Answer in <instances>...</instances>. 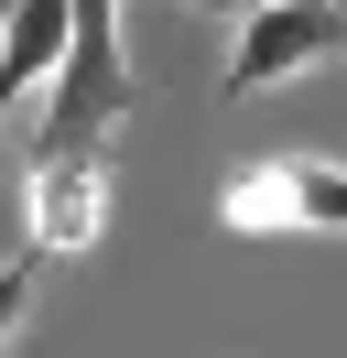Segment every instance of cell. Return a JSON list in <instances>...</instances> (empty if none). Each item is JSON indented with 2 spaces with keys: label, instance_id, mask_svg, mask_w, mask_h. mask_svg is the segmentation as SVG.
I'll list each match as a JSON object with an SVG mask.
<instances>
[{
  "label": "cell",
  "instance_id": "8992f818",
  "mask_svg": "<svg viewBox=\"0 0 347 358\" xmlns=\"http://www.w3.org/2000/svg\"><path fill=\"white\" fill-rule=\"evenodd\" d=\"M22 315H33V261H0V348H11Z\"/></svg>",
  "mask_w": 347,
  "mask_h": 358
},
{
  "label": "cell",
  "instance_id": "6da1fadb",
  "mask_svg": "<svg viewBox=\"0 0 347 358\" xmlns=\"http://www.w3.org/2000/svg\"><path fill=\"white\" fill-rule=\"evenodd\" d=\"M43 120H33V163L43 152H108L130 120V55H120V0H65V66L43 76Z\"/></svg>",
  "mask_w": 347,
  "mask_h": 358
},
{
  "label": "cell",
  "instance_id": "52a82bcc",
  "mask_svg": "<svg viewBox=\"0 0 347 358\" xmlns=\"http://www.w3.org/2000/svg\"><path fill=\"white\" fill-rule=\"evenodd\" d=\"M174 11H228V22H239V11H260V0H174Z\"/></svg>",
  "mask_w": 347,
  "mask_h": 358
},
{
  "label": "cell",
  "instance_id": "3957f363",
  "mask_svg": "<svg viewBox=\"0 0 347 358\" xmlns=\"http://www.w3.org/2000/svg\"><path fill=\"white\" fill-rule=\"evenodd\" d=\"M325 55H347V0H260V11H239V44H228V66H217V87L260 98V87H282V76L325 66Z\"/></svg>",
  "mask_w": 347,
  "mask_h": 358
},
{
  "label": "cell",
  "instance_id": "5b68a950",
  "mask_svg": "<svg viewBox=\"0 0 347 358\" xmlns=\"http://www.w3.org/2000/svg\"><path fill=\"white\" fill-rule=\"evenodd\" d=\"M55 66H65V0H0V131Z\"/></svg>",
  "mask_w": 347,
  "mask_h": 358
},
{
  "label": "cell",
  "instance_id": "7a4b0ae2",
  "mask_svg": "<svg viewBox=\"0 0 347 358\" xmlns=\"http://www.w3.org/2000/svg\"><path fill=\"white\" fill-rule=\"evenodd\" d=\"M217 228L239 239H347V163L325 152H260L217 185Z\"/></svg>",
  "mask_w": 347,
  "mask_h": 358
},
{
  "label": "cell",
  "instance_id": "277c9868",
  "mask_svg": "<svg viewBox=\"0 0 347 358\" xmlns=\"http://www.w3.org/2000/svg\"><path fill=\"white\" fill-rule=\"evenodd\" d=\"M22 217H33V261H76L108 228V152H43L22 185Z\"/></svg>",
  "mask_w": 347,
  "mask_h": 358
}]
</instances>
